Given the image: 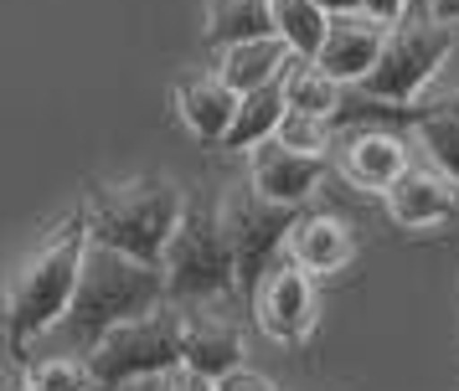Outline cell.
<instances>
[{
    "label": "cell",
    "instance_id": "cell-8",
    "mask_svg": "<svg viewBox=\"0 0 459 391\" xmlns=\"http://www.w3.org/2000/svg\"><path fill=\"white\" fill-rule=\"evenodd\" d=\"M253 314L269 340L299 345L315 329V273H305L294 258H273L253 288Z\"/></svg>",
    "mask_w": 459,
    "mask_h": 391
},
{
    "label": "cell",
    "instance_id": "cell-21",
    "mask_svg": "<svg viewBox=\"0 0 459 391\" xmlns=\"http://www.w3.org/2000/svg\"><path fill=\"white\" fill-rule=\"evenodd\" d=\"M418 144L429 149V160L444 170V175H455L459 181V114H449V108H429L423 119L413 123Z\"/></svg>",
    "mask_w": 459,
    "mask_h": 391
},
{
    "label": "cell",
    "instance_id": "cell-25",
    "mask_svg": "<svg viewBox=\"0 0 459 391\" xmlns=\"http://www.w3.org/2000/svg\"><path fill=\"white\" fill-rule=\"evenodd\" d=\"M217 391H284V387L253 366H232L228 376H217Z\"/></svg>",
    "mask_w": 459,
    "mask_h": 391
},
{
    "label": "cell",
    "instance_id": "cell-2",
    "mask_svg": "<svg viewBox=\"0 0 459 391\" xmlns=\"http://www.w3.org/2000/svg\"><path fill=\"white\" fill-rule=\"evenodd\" d=\"M166 299L170 293H166V268L160 263H140V258H129V252H119L108 242H88L83 278H78V293H73L63 329L88 355L114 325L145 319Z\"/></svg>",
    "mask_w": 459,
    "mask_h": 391
},
{
    "label": "cell",
    "instance_id": "cell-29",
    "mask_svg": "<svg viewBox=\"0 0 459 391\" xmlns=\"http://www.w3.org/2000/svg\"><path fill=\"white\" fill-rule=\"evenodd\" d=\"M429 108H449V114H459V88L455 93H444V98H429Z\"/></svg>",
    "mask_w": 459,
    "mask_h": 391
},
{
    "label": "cell",
    "instance_id": "cell-15",
    "mask_svg": "<svg viewBox=\"0 0 459 391\" xmlns=\"http://www.w3.org/2000/svg\"><path fill=\"white\" fill-rule=\"evenodd\" d=\"M181 366L202 370V376H228L232 366H243V335L228 325L222 314H186L181 319Z\"/></svg>",
    "mask_w": 459,
    "mask_h": 391
},
{
    "label": "cell",
    "instance_id": "cell-24",
    "mask_svg": "<svg viewBox=\"0 0 459 391\" xmlns=\"http://www.w3.org/2000/svg\"><path fill=\"white\" fill-rule=\"evenodd\" d=\"M150 391H217V381L202 376V370H191V366H176V370H166V376H155Z\"/></svg>",
    "mask_w": 459,
    "mask_h": 391
},
{
    "label": "cell",
    "instance_id": "cell-5",
    "mask_svg": "<svg viewBox=\"0 0 459 391\" xmlns=\"http://www.w3.org/2000/svg\"><path fill=\"white\" fill-rule=\"evenodd\" d=\"M166 293L170 299H217V293H232L238 288V252L228 242V226H222V211L217 206H196L186 201V217L170 237L166 258Z\"/></svg>",
    "mask_w": 459,
    "mask_h": 391
},
{
    "label": "cell",
    "instance_id": "cell-27",
    "mask_svg": "<svg viewBox=\"0 0 459 391\" xmlns=\"http://www.w3.org/2000/svg\"><path fill=\"white\" fill-rule=\"evenodd\" d=\"M434 16L438 21H455V26H459V0H434Z\"/></svg>",
    "mask_w": 459,
    "mask_h": 391
},
{
    "label": "cell",
    "instance_id": "cell-16",
    "mask_svg": "<svg viewBox=\"0 0 459 391\" xmlns=\"http://www.w3.org/2000/svg\"><path fill=\"white\" fill-rule=\"evenodd\" d=\"M290 62H294V47L273 31V37H253V41H238V47H222V52H217V72H222L238 93H253V88H264V82L284 78Z\"/></svg>",
    "mask_w": 459,
    "mask_h": 391
},
{
    "label": "cell",
    "instance_id": "cell-18",
    "mask_svg": "<svg viewBox=\"0 0 459 391\" xmlns=\"http://www.w3.org/2000/svg\"><path fill=\"white\" fill-rule=\"evenodd\" d=\"M273 31L279 26H273L269 0H207V41L217 52L253 37H273Z\"/></svg>",
    "mask_w": 459,
    "mask_h": 391
},
{
    "label": "cell",
    "instance_id": "cell-11",
    "mask_svg": "<svg viewBox=\"0 0 459 391\" xmlns=\"http://www.w3.org/2000/svg\"><path fill=\"white\" fill-rule=\"evenodd\" d=\"M335 160H341V170H346V181L356 191H377L382 196L408 170V144H403V129H377V123H367V129H351L341 140Z\"/></svg>",
    "mask_w": 459,
    "mask_h": 391
},
{
    "label": "cell",
    "instance_id": "cell-4",
    "mask_svg": "<svg viewBox=\"0 0 459 391\" xmlns=\"http://www.w3.org/2000/svg\"><path fill=\"white\" fill-rule=\"evenodd\" d=\"M455 21H418V16H403L387 26V41H382V57L367 78L356 82L361 93L372 98H393V103H423L429 88L438 82L444 62L455 57Z\"/></svg>",
    "mask_w": 459,
    "mask_h": 391
},
{
    "label": "cell",
    "instance_id": "cell-6",
    "mask_svg": "<svg viewBox=\"0 0 459 391\" xmlns=\"http://www.w3.org/2000/svg\"><path fill=\"white\" fill-rule=\"evenodd\" d=\"M99 391H125L134 381H155L181 366V319H166L160 309L145 319H125L83 355Z\"/></svg>",
    "mask_w": 459,
    "mask_h": 391
},
{
    "label": "cell",
    "instance_id": "cell-20",
    "mask_svg": "<svg viewBox=\"0 0 459 391\" xmlns=\"http://www.w3.org/2000/svg\"><path fill=\"white\" fill-rule=\"evenodd\" d=\"M269 5H273V26L294 47V57H315L320 41H325V26H331V11L320 0H269Z\"/></svg>",
    "mask_w": 459,
    "mask_h": 391
},
{
    "label": "cell",
    "instance_id": "cell-10",
    "mask_svg": "<svg viewBox=\"0 0 459 391\" xmlns=\"http://www.w3.org/2000/svg\"><path fill=\"white\" fill-rule=\"evenodd\" d=\"M248 181L273 201L305 206L315 196V185L325 181V155H305V149H290L279 140H264L258 149H248Z\"/></svg>",
    "mask_w": 459,
    "mask_h": 391
},
{
    "label": "cell",
    "instance_id": "cell-30",
    "mask_svg": "<svg viewBox=\"0 0 459 391\" xmlns=\"http://www.w3.org/2000/svg\"><path fill=\"white\" fill-rule=\"evenodd\" d=\"M16 391H37V387H31V381H26V387H16Z\"/></svg>",
    "mask_w": 459,
    "mask_h": 391
},
{
    "label": "cell",
    "instance_id": "cell-17",
    "mask_svg": "<svg viewBox=\"0 0 459 391\" xmlns=\"http://www.w3.org/2000/svg\"><path fill=\"white\" fill-rule=\"evenodd\" d=\"M284 108H290V103H284V78L243 93V98H238V114H232L228 140L217 144V149H232V155L258 149L264 140H273V129H279V119H284Z\"/></svg>",
    "mask_w": 459,
    "mask_h": 391
},
{
    "label": "cell",
    "instance_id": "cell-1",
    "mask_svg": "<svg viewBox=\"0 0 459 391\" xmlns=\"http://www.w3.org/2000/svg\"><path fill=\"white\" fill-rule=\"evenodd\" d=\"M88 242H93V222H88V201H83L78 211H67L63 222L22 258V268L5 278L0 314H5V350H11L16 366H26V350L37 345V335H47V329H57L67 319L78 278H83Z\"/></svg>",
    "mask_w": 459,
    "mask_h": 391
},
{
    "label": "cell",
    "instance_id": "cell-14",
    "mask_svg": "<svg viewBox=\"0 0 459 391\" xmlns=\"http://www.w3.org/2000/svg\"><path fill=\"white\" fill-rule=\"evenodd\" d=\"M290 258L305 273L325 278V273H341L356 258V237L351 226L341 217H331V211H299V222L290 232Z\"/></svg>",
    "mask_w": 459,
    "mask_h": 391
},
{
    "label": "cell",
    "instance_id": "cell-22",
    "mask_svg": "<svg viewBox=\"0 0 459 391\" xmlns=\"http://www.w3.org/2000/svg\"><path fill=\"white\" fill-rule=\"evenodd\" d=\"M273 140L290 144V149H305V155H325L335 140V123L325 114H299V108H284V119L273 129Z\"/></svg>",
    "mask_w": 459,
    "mask_h": 391
},
{
    "label": "cell",
    "instance_id": "cell-19",
    "mask_svg": "<svg viewBox=\"0 0 459 391\" xmlns=\"http://www.w3.org/2000/svg\"><path fill=\"white\" fill-rule=\"evenodd\" d=\"M341 93H346V82L331 78L315 57H294L290 72H284V103L299 108V114H325L331 119L341 108Z\"/></svg>",
    "mask_w": 459,
    "mask_h": 391
},
{
    "label": "cell",
    "instance_id": "cell-26",
    "mask_svg": "<svg viewBox=\"0 0 459 391\" xmlns=\"http://www.w3.org/2000/svg\"><path fill=\"white\" fill-rule=\"evenodd\" d=\"M361 11H372L377 21H387V26H393V21L408 16V0H361Z\"/></svg>",
    "mask_w": 459,
    "mask_h": 391
},
{
    "label": "cell",
    "instance_id": "cell-7",
    "mask_svg": "<svg viewBox=\"0 0 459 391\" xmlns=\"http://www.w3.org/2000/svg\"><path fill=\"white\" fill-rule=\"evenodd\" d=\"M217 211H222L228 242H232V252H238V288L253 299L264 268L290 247V232H294V222H299V206L273 201V196H264V191L248 181V191H243V185L222 191Z\"/></svg>",
    "mask_w": 459,
    "mask_h": 391
},
{
    "label": "cell",
    "instance_id": "cell-23",
    "mask_svg": "<svg viewBox=\"0 0 459 391\" xmlns=\"http://www.w3.org/2000/svg\"><path fill=\"white\" fill-rule=\"evenodd\" d=\"M26 381L37 391H99L88 376V361H73V355H52L42 366H26Z\"/></svg>",
    "mask_w": 459,
    "mask_h": 391
},
{
    "label": "cell",
    "instance_id": "cell-28",
    "mask_svg": "<svg viewBox=\"0 0 459 391\" xmlns=\"http://www.w3.org/2000/svg\"><path fill=\"white\" fill-rule=\"evenodd\" d=\"M331 16H346V11H361V0H320Z\"/></svg>",
    "mask_w": 459,
    "mask_h": 391
},
{
    "label": "cell",
    "instance_id": "cell-12",
    "mask_svg": "<svg viewBox=\"0 0 459 391\" xmlns=\"http://www.w3.org/2000/svg\"><path fill=\"white\" fill-rule=\"evenodd\" d=\"M382 201H387V217L397 226H438L449 222L459 211V181L455 175H444V170H403L387 191H382Z\"/></svg>",
    "mask_w": 459,
    "mask_h": 391
},
{
    "label": "cell",
    "instance_id": "cell-9",
    "mask_svg": "<svg viewBox=\"0 0 459 391\" xmlns=\"http://www.w3.org/2000/svg\"><path fill=\"white\" fill-rule=\"evenodd\" d=\"M382 41H387V21H377L372 11H346V16H331L315 62L341 82H361L382 57Z\"/></svg>",
    "mask_w": 459,
    "mask_h": 391
},
{
    "label": "cell",
    "instance_id": "cell-3",
    "mask_svg": "<svg viewBox=\"0 0 459 391\" xmlns=\"http://www.w3.org/2000/svg\"><path fill=\"white\" fill-rule=\"evenodd\" d=\"M186 217V196L181 185L166 175H140V181L99 185L88 196V222H93V242H108L140 258V263H160L166 258L176 226Z\"/></svg>",
    "mask_w": 459,
    "mask_h": 391
},
{
    "label": "cell",
    "instance_id": "cell-13",
    "mask_svg": "<svg viewBox=\"0 0 459 391\" xmlns=\"http://www.w3.org/2000/svg\"><path fill=\"white\" fill-rule=\"evenodd\" d=\"M238 88H232L222 72H191V78L176 82V108H181V123H186L196 140L222 144L232 129V114H238Z\"/></svg>",
    "mask_w": 459,
    "mask_h": 391
}]
</instances>
